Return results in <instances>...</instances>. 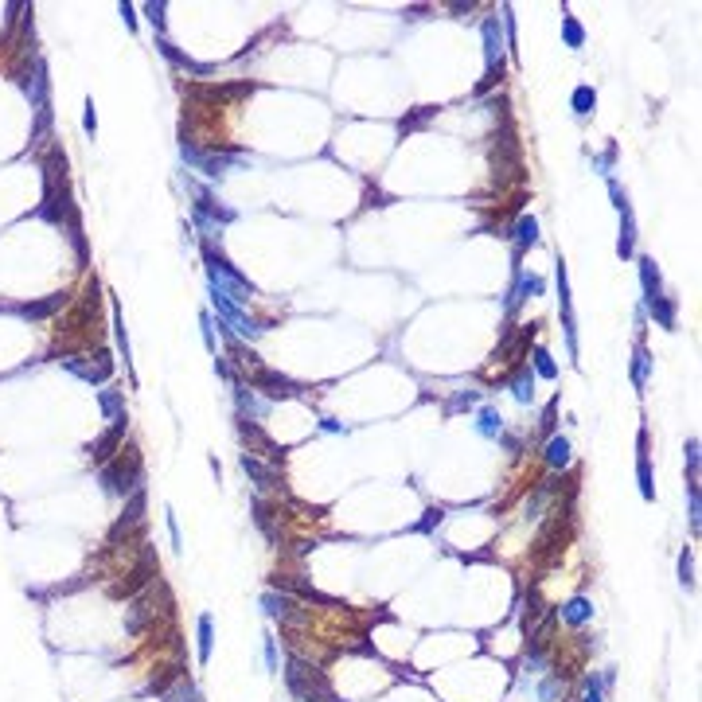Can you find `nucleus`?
Masks as SVG:
<instances>
[{"mask_svg":"<svg viewBox=\"0 0 702 702\" xmlns=\"http://www.w3.org/2000/svg\"><path fill=\"white\" fill-rule=\"evenodd\" d=\"M476 430H480L484 433V437H496L499 441V433H503V418H499L496 414V410H480V422H476Z\"/></svg>","mask_w":702,"mask_h":702,"instance_id":"23","label":"nucleus"},{"mask_svg":"<svg viewBox=\"0 0 702 702\" xmlns=\"http://www.w3.org/2000/svg\"><path fill=\"white\" fill-rule=\"evenodd\" d=\"M285 679H289V691H293L301 702H336V694L328 691V683L320 679V671L305 667L301 660H289Z\"/></svg>","mask_w":702,"mask_h":702,"instance_id":"1","label":"nucleus"},{"mask_svg":"<svg viewBox=\"0 0 702 702\" xmlns=\"http://www.w3.org/2000/svg\"><path fill=\"white\" fill-rule=\"evenodd\" d=\"M542 457H546V465L558 472V468L570 465V441L562 437V433H554V437L546 441V449H542Z\"/></svg>","mask_w":702,"mask_h":702,"instance_id":"15","label":"nucleus"},{"mask_svg":"<svg viewBox=\"0 0 702 702\" xmlns=\"http://www.w3.org/2000/svg\"><path fill=\"white\" fill-rule=\"evenodd\" d=\"M121 437H125V418H118V422H113V430L102 433V437L90 445V460H94V465H106V460L113 457V449L121 445Z\"/></svg>","mask_w":702,"mask_h":702,"instance_id":"7","label":"nucleus"},{"mask_svg":"<svg viewBox=\"0 0 702 702\" xmlns=\"http://www.w3.org/2000/svg\"><path fill=\"white\" fill-rule=\"evenodd\" d=\"M636 445H640V457H636V476H640V496H644V499H656V488H651V465H648V430H640Z\"/></svg>","mask_w":702,"mask_h":702,"instance_id":"13","label":"nucleus"},{"mask_svg":"<svg viewBox=\"0 0 702 702\" xmlns=\"http://www.w3.org/2000/svg\"><path fill=\"white\" fill-rule=\"evenodd\" d=\"M242 468H246V476H250V480H258V488H281L277 472H273V468H265L258 457H242Z\"/></svg>","mask_w":702,"mask_h":702,"instance_id":"17","label":"nucleus"},{"mask_svg":"<svg viewBox=\"0 0 702 702\" xmlns=\"http://www.w3.org/2000/svg\"><path fill=\"white\" fill-rule=\"evenodd\" d=\"M265 667L277 671V644H273V640H265Z\"/></svg>","mask_w":702,"mask_h":702,"instance_id":"34","label":"nucleus"},{"mask_svg":"<svg viewBox=\"0 0 702 702\" xmlns=\"http://www.w3.org/2000/svg\"><path fill=\"white\" fill-rule=\"evenodd\" d=\"M102 410H106V414H113V422H118V418H125V414H121V398L110 394V390L102 394Z\"/></svg>","mask_w":702,"mask_h":702,"instance_id":"31","label":"nucleus"},{"mask_svg":"<svg viewBox=\"0 0 702 702\" xmlns=\"http://www.w3.org/2000/svg\"><path fill=\"white\" fill-rule=\"evenodd\" d=\"M558 617L562 620H566V625H585V620H589L593 617V601H585V597H574V601H566V605H562V609H558Z\"/></svg>","mask_w":702,"mask_h":702,"instance_id":"16","label":"nucleus"},{"mask_svg":"<svg viewBox=\"0 0 702 702\" xmlns=\"http://www.w3.org/2000/svg\"><path fill=\"white\" fill-rule=\"evenodd\" d=\"M199 324H203V344H207V347H211V351H215V332H211V316L203 313V320H199Z\"/></svg>","mask_w":702,"mask_h":702,"instance_id":"36","label":"nucleus"},{"mask_svg":"<svg viewBox=\"0 0 702 702\" xmlns=\"http://www.w3.org/2000/svg\"><path fill=\"white\" fill-rule=\"evenodd\" d=\"M617 254L625 258H632L636 254V215H632V207H620V238H617Z\"/></svg>","mask_w":702,"mask_h":702,"instance_id":"11","label":"nucleus"},{"mask_svg":"<svg viewBox=\"0 0 702 702\" xmlns=\"http://www.w3.org/2000/svg\"><path fill=\"white\" fill-rule=\"evenodd\" d=\"M211 305H215V313H219V320L227 324V328H234L238 336L258 339V336L265 332V324H262V320L246 316V313H242V305H234V301H230V296H222L219 289H211Z\"/></svg>","mask_w":702,"mask_h":702,"instance_id":"2","label":"nucleus"},{"mask_svg":"<svg viewBox=\"0 0 702 702\" xmlns=\"http://www.w3.org/2000/svg\"><path fill=\"white\" fill-rule=\"evenodd\" d=\"M601 691H605V679H601V675H589V679H585L582 702H601Z\"/></svg>","mask_w":702,"mask_h":702,"instance_id":"29","label":"nucleus"},{"mask_svg":"<svg viewBox=\"0 0 702 702\" xmlns=\"http://www.w3.org/2000/svg\"><path fill=\"white\" fill-rule=\"evenodd\" d=\"M554 430V406H546V414H542V433Z\"/></svg>","mask_w":702,"mask_h":702,"instance_id":"38","label":"nucleus"},{"mask_svg":"<svg viewBox=\"0 0 702 702\" xmlns=\"http://www.w3.org/2000/svg\"><path fill=\"white\" fill-rule=\"evenodd\" d=\"M484 35V59H488V70H503V47H499V20L488 16L480 24Z\"/></svg>","mask_w":702,"mask_h":702,"instance_id":"6","label":"nucleus"},{"mask_svg":"<svg viewBox=\"0 0 702 702\" xmlns=\"http://www.w3.org/2000/svg\"><path fill=\"white\" fill-rule=\"evenodd\" d=\"M570 106H574V113H577V118H589V113H593V106H597V90H593V86H577V90H574V98H570Z\"/></svg>","mask_w":702,"mask_h":702,"instance_id":"20","label":"nucleus"},{"mask_svg":"<svg viewBox=\"0 0 702 702\" xmlns=\"http://www.w3.org/2000/svg\"><path fill=\"white\" fill-rule=\"evenodd\" d=\"M476 402H480V394H476V390H460V394L453 398V402H449V414H457V410H468V406H476Z\"/></svg>","mask_w":702,"mask_h":702,"instance_id":"28","label":"nucleus"},{"mask_svg":"<svg viewBox=\"0 0 702 702\" xmlns=\"http://www.w3.org/2000/svg\"><path fill=\"white\" fill-rule=\"evenodd\" d=\"M250 387H254V390H265L270 398H296V394H301V387H296L293 379H285V375L270 371V367H254V371H250Z\"/></svg>","mask_w":702,"mask_h":702,"instance_id":"3","label":"nucleus"},{"mask_svg":"<svg viewBox=\"0 0 702 702\" xmlns=\"http://www.w3.org/2000/svg\"><path fill=\"white\" fill-rule=\"evenodd\" d=\"M234 398H238V410H242V418L250 414V418H262L265 414V406L254 398V390L246 387V382H234Z\"/></svg>","mask_w":702,"mask_h":702,"instance_id":"18","label":"nucleus"},{"mask_svg":"<svg viewBox=\"0 0 702 702\" xmlns=\"http://www.w3.org/2000/svg\"><path fill=\"white\" fill-rule=\"evenodd\" d=\"M679 582H683V589H694V558H691V550L679 554Z\"/></svg>","mask_w":702,"mask_h":702,"instance_id":"26","label":"nucleus"},{"mask_svg":"<svg viewBox=\"0 0 702 702\" xmlns=\"http://www.w3.org/2000/svg\"><path fill=\"white\" fill-rule=\"evenodd\" d=\"M687 484H698V441H687Z\"/></svg>","mask_w":702,"mask_h":702,"instance_id":"27","label":"nucleus"},{"mask_svg":"<svg viewBox=\"0 0 702 702\" xmlns=\"http://www.w3.org/2000/svg\"><path fill=\"white\" fill-rule=\"evenodd\" d=\"M558 694H562V683H558V679H546V683H542V691H539V698L542 702H554Z\"/></svg>","mask_w":702,"mask_h":702,"instance_id":"32","label":"nucleus"},{"mask_svg":"<svg viewBox=\"0 0 702 702\" xmlns=\"http://www.w3.org/2000/svg\"><path fill=\"white\" fill-rule=\"evenodd\" d=\"M86 133H94V125H98V118H94V102H86V118H82Z\"/></svg>","mask_w":702,"mask_h":702,"instance_id":"37","label":"nucleus"},{"mask_svg":"<svg viewBox=\"0 0 702 702\" xmlns=\"http://www.w3.org/2000/svg\"><path fill=\"white\" fill-rule=\"evenodd\" d=\"M63 305H67V296H63V293H55V296H47V301H39V305H20L16 313L35 316V320H39V316H51L55 308H63Z\"/></svg>","mask_w":702,"mask_h":702,"instance_id":"21","label":"nucleus"},{"mask_svg":"<svg viewBox=\"0 0 702 702\" xmlns=\"http://www.w3.org/2000/svg\"><path fill=\"white\" fill-rule=\"evenodd\" d=\"M527 296H542V277H527L515 265V289H511V296H508V313H515Z\"/></svg>","mask_w":702,"mask_h":702,"instance_id":"9","label":"nucleus"},{"mask_svg":"<svg viewBox=\"0 0 702 702\" xmlns=\"http://www.w3.org/2000/svg\"><path fill=\"white\" fill-rule=\"evenodd\" d=\"M562 39H566V47H574V51H577V47H585V27L577 24L570 12H562Z\"/></svg>","mask_w":702,"mask_h":702,"instance_id":"22","label":"nucleus"},{"mask_svg":"<svg viewBox=\"0 0 702 702\" xmlns=\"http://www.w3.org/2000/svg\"><path fill=\"white\" fill-rule=\"evenodd\" d=\"M508 387H511V394H515L519 406H531V402H534V375H531V367H519L515 379H511Z\"/></svg>","mask_w":702,"mask_h":702,"instance_id":"14","label":"nucleus"},{"mask_svg":"<svg viewBox=\"0 0 702 702\" xmlns=\"http://www.w3.org/2000/svg\"><path fill=\"white\" fill-rule=\"evenodd\" d=\"M558 305H562V328H566L570 359H577V320H574V305H570V277H566V265H558Z\"/></svg>","mask_w":702,"mask_h":702,"instance_id":"4","label":"nucleus"},{"mask_svg":"<svg viewBox=\"0 0 702 702\" xmlns=\"http://www.w3.org/2000/svg\"><path fill=\"white\" fill-rule=\"evenodd\" d=\"M511 238H515V258L523 254V250H531V246H539V219H534V215H519Z\"/></svg>","mask_w":702,"mask_h":702,"instance_id":"12","label":"nucleus"},{"mask_svg":"<svg viewBox=\"0 0 702 702\" xmlns=\"http://www.w3.org/2000/svg\"><path fill=\"white\" fill-rule=\"evenodd\" d=\"M144 12H149V20H153L156 27H164V4H149Z\"/></svg>","mask_w":702,"mask_h":702,"instance_id":"35","label":"nucleus"},{"mask_svg":"<svg viewBox=\"0 0 702 702\" xmlns=\"http://www.w3.org/2000/svg\"><path fill=\"white\" fill-rule=\"evenodd\" d=\"M534 371H539L542 379H554V375H558V363L550 359L546 347H534Z\"/></svg>","mask_w":702,"mask_h":702,"instance_id":"25","label":"nucleus"},{"mask_svg":"<svg viewBox=\"0 0 702 702\" xmlns=\"http://www.w3.org/2000/svg\"><path fill=\"white\" fill-rule=\"evenodd\" d=\"M137 476H141V460H129V468H125V460H118V465H110V468H102V484L110 491H118V496H125V491H133L137 488Z\"/></svg>","mask_w":702,"mask_h":702,"instance_id":"5","label":"nucleus"},{"mask_svg":"<svg viewBox=\"0 0 702 702\" xmlns=\"http://www.w3.org/2000/svg\"><path fill=\"white\" fill-rule=\"evenodd\" d=\"M640 285H644V308L667 296V293H663V281H660V270H656V262H651V258H640Z\"/></svg>","mask_w":702,"mask_h":702,"instance_id":"8","label":"nucleus"},{"mask_svg":"<svg viewBox=\"0 0 702 702\" xmlns=\"http://www.w3.org/2000/svg\"><path fill=\"white\" fill-rule=\"evenodd\" d=\"M499 75H503V70H488V75H484V78H480V86H476V94H484V90H491V86H496V82H499Z\"/></svg>","mask_w":702,"mask_h":702,"instance_id":"33","label":"nucleus"},{"mask_svg":"<svg viewBox=\"0 0 702 702\" xmlns=\"http://www.w3.org/2000/svg\"><path fill=\"white\" fill-rule=\"evenodd\" d=\"M195 698H199V694H195V687L187 683V679H180V687L168 694V702H195Z\"/></svg>","mask_w":702,"mask_h":702,"instance_id":"30","label":"nucleus"},{"mask_svg":"<svg viewBox=\"0 0 702 702\" xmlns=\"http://www.w3.org/2000/svg\"><path fill=\"white\" fill-rule=\"evenodd\" d=\"M648 371H651V356H648V347H636V359H632V387L644 390L648 387Z\"/></svg>","mask_w":702,"mask_h":702,"instance_id":"19","label":"nucleus"},{"mask_svg":"<svg viewBox=\"0 0 702 702\" xmlns=\"http://www.w3.org/2000/svg\"><path fill=\"white\" fill-rule=\"evenodd\" d=\"M262 609L270 613V617H277V620H301V605H296L293 597H285V593H265Z\"/></svg>","mask_w":702,"mask_h":702,"instance_id":"10","label":"nucleus"},{"mask_svg":"<svg viewBox=\"0 0 702 702\" xmlns=\"http://www.w3.org/2000/svg\"><path fill=\"white\" fill-rule=\"evenodd\" d=\"M211 644H215L211 617H199V663H207V660H211Z\"/></svg>","mask_w":702,"mask_h":702,"instance_id":"24","label":"nucleus"}]
</instances>
